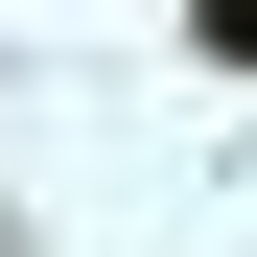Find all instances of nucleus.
Here are the masks:
<instances>
[{
  "mask_svg": "<svg viewBox=\"0 0 257 257\" xmlns=\"http://www.w3.org/2000/svg\"><path fill=\"white\" fill-rule=\"evenodd\" d=\"M187 24H210V70H257V0H187Z\"/></svg>",
  "mask_w": 257,
  "mask_h": 257,
  "instance_id": "1",
  "label": "nucleus"
}]
</instances>
